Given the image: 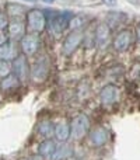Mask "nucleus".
<instances>
[{
    "label": "nucleus",
    "mask_w": 140,
    "mask_h": 160,
    "mask_svg": "<svg viewBox=\"0 0 140 160\" xmlns=\"http://www.w3.org/2000/svg\"><path fill=\"white\" fill-rule=\"evenodd\" d=\"M11 73V66L8 62L6 61H0V78H6V76H8Z\"/></svg>",
    "instance_id": "20"
},
{
    "label": "nucleus",
    "mask_w": 140,
    "mask_h": 160,
    "mask_svg": "<svg viewBox=\"0 0 140 160\" xmlns=\"http://www.w3.org/2000/svg\"><path fill=\"white\" fill-rule=\"evenodd\" d=\"M27 2H35V0H27Z\"/></svg>",
    "instance_id": "25"
},
{
    "label": "nucleus",
    "mask_w": 140,
    "mask_h": 160,
    "mask_svg": "<svg viewBox=\"0 0 140 160\" xmlns=\"http://www.w3.org/2000/svg\"><path fill=\"white\" fill-rule=\"evenodd\" d=\"M56 149V143L55 141H52L51 138L45 139L44 142H41L38 146V153L41 158H45V159H49L51 156L53 155V152H55Z\"/></svg>",
    "instance_id": "15"
},
{
    "label": "nucleus",
    "mask_w": 140,
    "mask_h": 160,
    "mask_svg": "<svg viewBox=\"0 0 140 160\" xmlns=\"http://www.w3.org/2000/svg\"><path fill=\"white\" fill-rule=\"evenodd\" d=\"M25 24L21 18H13L7 25V34L11 39H21L25 35Z\"/></svg>",
    "instance_id": "10"
},
{
    "label": "nucleus",
    "mask_w": 140,
    "mask_h": 160,
    "mask_svg": "<svg viewBox=\"0 0 140 160\" xmlns=\"http://www.w3.org/2000/svg\"><path fill=\"white\" fill-rule=\"evenodd\" d=\"M49 69H51V63L48 61V58L46 56H42L41 59H38L34 63L30 76L34 82H44L48 78V75H49Z\"/></svg>",
    "instance_id": "5"
},
{
    "label": "nucleus",
    "mask_w": 140,
    "mask_h": 160,
    "mask_svg": "<svg viewBox=\"0 0 140 160\" xmlns=\"http://www.w3.org/2000/svg\"><path fill=\"white\" fill-rule=\"evenodd\" d=\"M118 91L119 88L115 84H107L102 87L101 93H99V100L104 105H111L116 101L118 98Z\"/></svg>",
    "instance_id": "11"
},
{
    "label": "nucleus",
    "mask_w": 140,
    "mask_h": 160,
    "mask_svg": "<svg viewBox=\"0 0 140 160\" xmlns=\"http://www.w3.org/2000/svg\"><path fill=\"white\" fill-rule=\"evenodd\" d=\"M102 2H104L105 4H113V3H115L116 0H102Z\"/></svg>",
    "instance_id": "23"
},
{
    "label": "nucleus",
    "mask_w": 140,
    "mask_h": 160,
    "mask_svg": "<svg viewBox=\"0 0 140 160\" xmlns=\"http://www.w3.org/2000/svg\"><path fill=\"white\" fill-rule=\"evenodd\" d=\"M73 18V14L69 11L59 13V11H51V14L46 16V27L48 31L53 37H60L65 28L70 24V20Z\"/></svg>",
    "instance_id": "1"
},
{
    "label": "nucleus",
    "mask_w": 140,
    "mask_h": 160,
    "mask_svg": "<svg viewBox=\"0 0 140 160\" xmlns=\"http://www.w3.org/2000/svg\"><path fill=\"white\" fill-rule=\"evenodd\" d=\"M90 132V118L85 114H79L70 122V138L74 141L83 139Z\"/></svg>",
    "instance_id": "2"
},
{
    "label": "nucleus",
    "mask_w": 140,
    "mask_h": 160,
    "mask_svg": "<svg viewBox=\"0 0 140 160\" xmlns=\"http://www.w3.org/2000/svg\"><path fill=\"white\" fill-rule=\"evenodd\" d=\"M8 41V34L4 30H0V47Z\"/></svg>",
    "instance_id": "22"
},
{
    "label": "nucleus",
    "mask_w": 140,
    "mask_h": 160,
    "mask_svg": "<svg viewBox=\"0 0 140 160\" xmlns=\"http://www.w3.org/2000/svg\"><path fill=\"white\" fill-rule=\"evenodd\" d=\"M83 39H84V35H83L81 31H73L71 34H69L63 42V47H62L63 53L65 55H71L77 49V47H80Z\"/></svg>",
    "instance_id": "8"
},
{
    "label": "nucleus",
    "mask_w": 140,
    "mask_h": 160,
    "mask_svg": "<svg viewBox=\"0 0 140 160\" xmlns=\"http://www.w3.org/2000/svg\"><path fill=\"white\" fill-rule=\"evenodd\" d=\"M94 34H95V42L99 45V47H104V45L108 42V39H109L111 30H109V27H108V24L102 22V24L97 25Z\"/></svg>",
    "instance_id": "14"
},
{
    "label": "nucleus",
    "mask_w": 140,
    "mask_h": 160,
    "mask_svg": "<svg viewBox=\"0 0 140 160\" xmlns=\"http://www.w3.org/2000/svg\"><path fill=\"white\" fill-rule=\"evenodd\" d=\"M55 136L58 141L66 142L70 138V125L66 122H60V124L55 125Z\"/></svg>",
    "instance_id": "17"
},
{
    "label": "nucleus",
    "mask_w": 140,
    "mask_h": 160,
    "mask_svg": "<svg viewBox=\"0 0 140 160\" xmlns=\"http://www.w3.org/2000/svg\"><path fill=\"white\" fill-rule=\"evenodd\" d=\"M38 133L42 135L44 138H51L52 135H55V125L49 119H44L38 124Z\"/></svg>",
    "instance_id": "16"
},
{
    "label": "nucleus",
    "mask_w": 140,
    "mask_h": 160,
    "mask_svg": "<svg viewBox=\"0 0 140 160\" xmlns=\"http://www.w3.org/2000/svg\"><path fill=\"white\" fill-rule=\"evenodd\" d=\"M90 141L95 146H102L108 141V131L104 127H97L90 131Z\"/></svg>",
    "instance_id": "13"
},
{
    "label": "nucleus",
    "mask_w": 140,
    "mask_h": 160,
    "mask_svg": "<svg viewBox=\"0 0 140 160\" xmlns=\"http://www.w3.org/2000/svg\"><path fill=\"white\" fill-rule=\"evenodd\" d=\"M71 155H73V152H71L70 146H67V145H60V146H56L55 152H53V155L49 158V160H65V159H69Z\"/></svg>",
    "instance_id": "18"
},
{
    "label": "nucleus",
    "mask_w": 140,
    "mask_h": 160,
    "mask_svg": "<svg viewBox=\"0 0 140 160\" xmlns=\"http://www.w3.org/2000/svg\"><path fill=\"white\" fill-rule=\"evenodd\" d=\"M20 83H21V80L17 78L14 73H10L8 76H6V78L0 80V88L4 93H10V91H14L20 87Z\"/></svg>",
    "instance_id": "12"
},
{
    "label": "nucleus",
    "mask_w": 140,
    "mask_h": 160,
    "mask_svg": "<svg viewBox=\"0 0 140 160\" xmlns=\"http://www.w3.org/2000/svg\"><path fill=\"white\" fill-rule=\"evenodd\" d=\"M132 42H133V32L130 30H128V28H125V30H121L116 34L112 44H113L115 51L125 52V51H128L130 48Z\"/></svg>",
    "instance_id": "7"
},
{
    "label": "nucleus",
    "mask_w": 140,
    "mask_h": 160,
    "mask_svg": "<svg viewBox=\"0 0 140 160\" xmlns=\"http://www.w3.org/2000/svg\"><path fill=\"white\" fill-rule=\"evenodd\" d=\"M18 45L14 39H8L6 44H3L0 47V61L10 62L18 56Z\"/></svg>",
    "instance_id": "9"
},
{
    "label": "nucleus",
    "mask_w": 140,
    "mask_h": 160,
    "mask_svg": "<svg viewBox=\"0 0 140 160\" xmlns=\"http://www.w3.org/2000/svg\"><path fill=\"white\" fill-rule=\"evenodd\" d=\"M6 25H8V21H7V14L0 11V30H4Z\"/></svg>",
    "instance_id": "21"
},
{
    "label": "nucleus",
    "mask_w": 140,
    "mask_h": 160,
    "mask_svg": "<svg viewBox=\"0 0 140 160\" xmlns=\"http://www.w3.org/2000/svg\"><path fill=\"white\" fill-rule=\"evenodd\" d=\"M11 73L17 76L21 82H25L28 79L31 73V69L28 66V61H27V56L24 53L18 55L16 59L13 61V65H11Z\"/></svg>",
    "instance_id": "6"
},
{
    "label": "nucleus",
    "mask_w": 140,
    "mask_h": 160,
    "mask_svg": "<svg viewBox=\"0 0 140 160\" xmlns=\"http://www.w3.org/2000/svg\"><path fill=\"white\" fill-rule=\"evenodd\" d=\"M27 28L31 32L39 34L46 28V14L42 10L32 8L27 13Z\"/></svg>",
    "instance_id": "3"
},
{
    "label": "nucleus",
    "mask_w": 140,
    "mask_h": 160,
    "mask_svg": "<svg viewBox=\"0 0 140 160\" xmlns=\"http://www.w3.org/2000/svg\"><path fill=\"white\" fill-rule=\"evenodd\" d=\"M39 45H41V39H39L38 34L35 32H28L20 39V48L25 56L36 53V51L39 49Z\"/></svg>",
    "instance_id": "4"
},
{
    "label": "nucleus",
    "mask_w": 140,
    "mask_h": 160,
    "mask_svg": "<svg viewBox=\"0 0 140 160\" xmlns=\"http://www.w3.org/2000/svg\"><path fill=\"white\" fill-rule=\"evenodd\" d=\"M7 16H10L11 18H17L21 17V14L25 11V8L21 4H7Z\"/></svg>",
    "instance_id": "19"
},
{
    "label": "nucleus",
    "mask_w": 140,
    "mask_h": 160,
    "mask_svg": "<svg viewBox=\"0 0 140 160\" xmlns=\"http://www.w3.org/2000/svg\"><path fill=\"white\" fill-rule=\"evenodd\" d=\"M138 41L140 42V27L138 28Z\"/></svg>",
    "instance_id": "24"
}]
</instances>
